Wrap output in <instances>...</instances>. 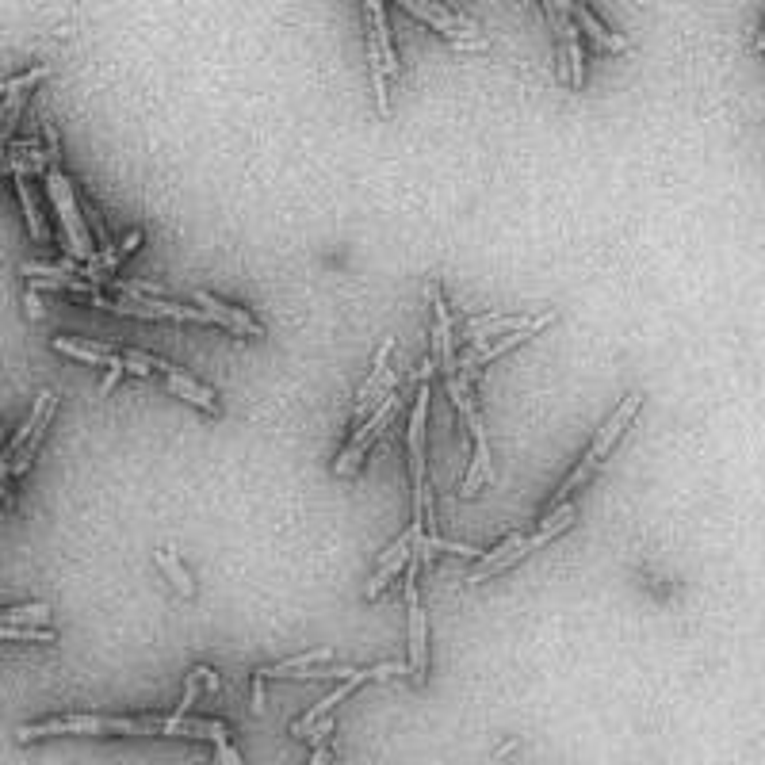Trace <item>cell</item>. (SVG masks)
Wrapping results in <instances>:
<instances>
[{
  "label": "cell",
  "instance_id": "obj_16",
  "mask_svg": "<svg viewBox=\"0 0 765 765\" xmlns=\"http://www.w3.org/2000/svg\"><path fill=\"white\" fill-rule=\"evenodd\" d=\"M597 467H601V463H597V459H593L590 452H586V456L578 459V467H574V471H570L567 479L559 482V490L551 494V502H547L544 517H555V513H563V509H567V505H570V494H574V490H578L582 482H590V479H593V471H597Z\"/></svg>",
  "mask_w": 765,
  "mask_h": 765
},
{
  "label": "cell",
  "instance_id": "obj_15",
  "mask_svg": "<svg viewBox=\"0 0 765 765\" xmlns=\"http://www.w3.org/2000/svg\"><path fill=\"white\" fill-rule=\"evenodd\" d=\"M54 349L73 356V360H85V364H104V368H127V360L108 345H92V341H77V337H54Z\"/></svg>",
  "mask_w": 765,
  "mask_h": 765
},
{
  "label": "cell",
  "instance_id": "obj_19",
  "mask_svg": "<svg viewBox=\"0 0 765 765\" xmlns=\"http://www.w3.org/2000/svg\"><path fill=\"white\" fill-rule=\"evenodd\" d=\"M153 559H157V567L165 570V578L173 582L180 597H196V582H192V574L184 570V563L176 559L173 551H161V547H157V551H153Z\"/></svg>",
  "mask_w": 765,
  "mask_h": 765
},
{
  "label": "cell",
  "instance_id": "obj_6",
  "mask_svg": "<svg viewBox=\"0 0 765 765\" xmlns=\"http://www.w3.org/2000/svg\"><path fill=\"white\" fill-rule=\"evenodd\" d=\"M394 352V341L387 337L379 352H375V364L368 379L360 383V394H356V410H352V429H360L368 417H372V406H379L387 394H394V383H398V375H387V360H391Z\"/></svg>",
  "mask_w": 765,
  "mask_h": 765
},
{
  "label": "cell",
  "instance_id": "obj_23",
  "mask_svg": "<svg viewBox=\"0 0 765 765\" xmlns=\"http://www.w3.org/2000/svg\"><path fill=\"white\" fill-rule=\"evenodd\" d=\"M425 547H429V551H452V555H467V559H482L479 547L456 544V540H444L440 532H425Z\"/></svg>",
  "mask_w": 765,
  "mask_h": 765
},
{
  "label": "cell",
  "instance_id": "obj_5",
  "mask_svg": "<svg viewBox=\"0 0 765 765\" xmlns=\"http://www.w3.org/2000/svg\"><path fill=\"white\" fill-rule=\"evenodd\" d=\"M402 12L406 16H414V20L429 23V27H437L440 35H448L456 46L463 50H482V39L475 35V27L467 23V16H452L444 4H429V0H402Z\"/></svg>",
  "mask_w": 765,
  "mask_h": 765
},
{
  "label": "cell",
  "instance_id": "obj_11",
  "mask_svg": "<svg viewBox=\"0 0 765 765\" xmlns=\"http://www.w3.org/2000/svg\"><path fill=\"white\" fill-rule=\"evenodd\" d=\"M532 326H536V318H525V314H517V318H471V322L459 326V341H467V345H490V341H502L509 333H521V329H532Z\"/></svg>",
  "mask_w": 765,
  "mask_h": 765
},
{
  "label": "cell",
  "instance_id": "obj_30",
  "mask_svg": "<svg viewBox=\"0 0 765 765\" xmlns=\"http://www.w3.org/2000/svg\"><path fill=\"white\" fill-rule=\"evenodd\" d=\"M27 310H31V314H35V318H39V314H43V306H39V299H35V291H27Z\"/></svg>",
  "mask_w": 765,
  "mask_h": 765
},
{
  "label": "cell",
  "instance_id": "obj_29",
  "mask_svg": "<svg viewBox=\"0 0 765 765\" xmlns=\"http://www.w3.org/2000/svg\"><path fill=\"white\" fill-rule=\"evenodd\" d=\"M192 674H196V678L203 681V685H207V689H222V681L215 678V674H211V670H207V666H196V670H192Z\"/></svg>",
  "mask_w": 765,
  "mask_h": 765
},
{
  "label": "cell",
  "instance_id": "obj_32",
  "mask_svg": "<svg viewBox=\"0 0 765 765\" xmlns=\"http://www.w3.org/2000/svg\"><path fill=\"white\" fill-rule=\"evenodd\" d=\"M4 119H8V100H0V127H4Z\"/></svg>",
  "mask_w": 765,
  "mask_h": 765
},
{
  "label": "cell",
  "instance_id": "obj_3",
  "mask_svg": "<svg viewBox=\"0 0 765 765\" xmlns=\"http://www.w3.org/2000/svg\"><path fill=\"white\" fill-rule=\"evenodd\" d=\"M425 414H429V383L417 387L410 414V475H414V521L429 528V475H425Z\"/></svg>",
  "mask_w": 765,
  "mask_h": 765
},
{
  "label": "cell",
  "instance_id": "obj_21",
  "mask_svg": "<svg viewBox=\"0 0 765 765\" xmlns=\"http://www.w3.org/2000/svg\"><path fill=\"white\" fill-rule=\"evenodd\" d=\"M16 192H20V203H23V215H27V226H31V238L35 241H46V222L39 215V207H35V196H31V180H16Z\"/></svg>",
  "mask_w": 765,
  "mask_h": 765
},
{
  "label": "cell",
  "instance_id": "obj_20",
  "mask_svg": "<svg viewBox=\"0 0 765 765\" xmlns=\"http://www.w3.org/2000/svg\"><path fill=\"white\" fill-rule=\"evenodd\" d=\"M486 479H490V444L475 448V459H471V467H467V479L459 482V498H471Z\"/></svg>",
  "mask_w": 765,
  "mask_h": 765
},
{
  "label": "cell",
  "instance_id": "obj_7",
  "mask_svg": "<svg viewBox=\"0 0 765 765\" xmlns=\"http://www.w3.org/2000/svg\"><path fill=\"white\" fill-rule=\"evenodd\" d=\"M555 322V314L547 310V314H540L536 318V326L532 329H521V333H509V337H502V341H490V345H467V352L459 356V372L463 375H479L482 364H490V360H498V356H505L509 349H517V345H525L528 337H536L540 329H547Z\"/></svg>",
  "mask_w": 765,
  "mask_h": 765
},
{
  "label": "cell",
  "instance_id": "obj_9",
  "mask_svg": "<svg viewBox=\"0 0 765 765\" xmlns=\"http://www.w3.org/2000/svg\"><path fill=\"white\" fill-rule=\"evenodd\" d=\"M639 406H643V394L639 391H632L616 410L609 414V421L593 433V440H590V456L597 459V463H605V456H609L612 448H616V440H620V433L632 425V417L639 414Z\"/></svg>",
  "mask_w": 765,
  "mask_h": 765
},
{
  "label": "cell",
  "instance_id": "obj_26",
  "mask_svg": "<svg viewBox=\"0 0 765 765\" xmlns=\"http://www.w3.org/2000/svg\"><path fill=\"white\" fill-rule=\"evenodd\" d=\"M43 138H46V157H50V169H62V142H58L54 123H43Z\"/></svg>",
  "mask_w": 765,
  "mask_h": 765
},
{
  "label": "cell",
  "instance_id": "obj_18",
  "mask_svg": "<svg viewBox=\"0 0 765 765\" xmlns=\"http://www.w3.org/2000/svg\"><path fill=\"white\" fill-rule=\"evenodd\" d=\"M570 12H574V27H582L601 50H612V54H624V50H628V43H624L620 35H612L609 27L593 16V8H586V4H570Z\"/></svg>",
  "mask_w": 765,
  "mask_h": 765
},
{
  "label": "cell",
  "instance_id": "obj_14",
  "mask_svg": "<svg viewBox=\"0 0 765 765\" xmlns=\"http://www.w3.org/2000/svg\"><path fill=\"white\" fill-rule=\"evenodd\" d=\"M165 387H169L176 398H184V402L199 406L203 414H211V417L222 414V406H219V398H215V391H211V387H203V383H199V379H192L188 372H180V368H173V372L165 375Z\"/></svg>",
  "mask_w": 765,
  "mask_h": 765
},
{
  "label": "cell",
  "instance_id": "obj_13",
  "mask_svg": "<svg viewBox=\"0 0 765 765\" xmlns=\"http://www.w3.org/2000/svg\"><path fill=\"white\" fill-rule=\"evenodd\" d=\"M364 20H368V39L375 43L379 58H383V69H387V81H398V54L391 46V27H387V4L383 0H368L364 4Z\"/></svg>",
  "mask_w": 765,
  "mask_h": 765
},
{
  "label": "cell",
  "instance_id": "obj_10",
  "mask_svg": "<svg viewBox=\"0 0 765 765\" xmlns=\"http://www.w3.org/2000/svg\"><path fill=\"white\" fill-rule=\"evenodd\" d=\"M192 303H199V310H207V314L215 318V326L230 329V333H238V337H261L264 333V326L253 318V314H245V310H238V306L222 303V299H215L211 291H192Z\"/></svg>",
  "mask_w": 765,
  "mask_h": 765
},
{
  "label": "cell",
  "instance_id": "obj_4",
  "mask_svg": "<svg viewBox=\"0 0 765 765\" xmlns=\"http://www.w3.org/2000/svg\"><path fill=\"white\" fill-rule=\"evenodd\" d=\"M394 410H398V391L387 394L379 406H375V414L360 425V429H352L349 437H345V452L337 456V463H333V475H341V479H349V475H356L360 471V463H364V456L372 452V444L379 440V433L387 429L394 421Z\"/></svg>",
  "mask_w": 765,
  "mask_h": 765
},
{
  "label": "cell",
  "instance_id": "obj_31",
  "mask_svg": "<svg viewBox=\"0 0 765 765\" xmlns=\"http://www.w3.org/2000/svg\"><path fill=\"white\" fill-rule=\"evenodd\" d=\"M754 50H762V54H765V31H758V35H754Z\"/></svg>",
  "mask_w": 765,
  "mask_h": 765
},
{
  "label": "cell",
  "instance_id": "obj_25",
  "mask_svg": "<svg viewBox=\"0 0 765 765\" xmlns=\"http://www.w3.org/2000/svg\"><path fill=\"white\" fill-rule=\"evenodd\" d=\"M215 765H245L241 754L234 750V743H230V731H226V727L215 735Z\"/></svg>",
  "mask_w": 765,
  "mask_h": 765
},
{
  "label": "cell",
  "instance_id": "obj_28",
  "mask_svg": "<svg viewBox=\"0 0 765 765\" xmlns=\"http://www.w3.org/2000/svg\"><path fill=\"white\" fill-rule=\"evenodd\" d=\"M329 762H333V746L322 743V746H314V754H310V762L306 765H329Z\"/></svg>",
  "mask_w": 765,
  "mask_h": 765
},
{
  "label": "cell",
  "instance_id": "obj_2",
  "mask_svg": "<svg viewBox=\"0 0 765 765\" xmlns=\"http://www.w3.org/2000/svg\"><path fill=\"white\" fill-rule=\"evenodd\" d=\"M398 674H410V662H379V666H360V670H356L349 681H341V685H337L333 693H326V697L318 700L314 708H306L303 716L291 723V735H295V739H306V735H310L318 723L326 720L329 712H333L341 700L349 697V693H356L364 681H387V678H398Z\"/></svg>",
  "mask_w": 765,
  "mask_h": 765
},
{
  "label": "cell",
  "instance_id": "obj_1",
  "mask_svg": "<svg viewBox=\"0 0 765 765\" xmlns=\"http://www.w3.org/2000/svg\"><path fill=\"white\" fill-rule=\"evenodd\" d=\"M46 192L54 199V211L62 219V230H66V249L77 257L81 264L96 261V249H92V230H88L85 215H81V199L73 196V184L62 169H50L46 173Z\"/></svg>",
  "mask_w": 765,
  "mask_h": 765
},
{
  "label": "cell",
  "instance_id": "obj_17",
  "mask_svg": "<svg viewBox=\"0 0 765 765\" xmlns=\"http://www.w3.org/2000/svg\"><path fill=\"white\" fill-rule=\"evenodd\" d=\"M329 658H333V647H318V651H303V655L295 658H284V662H272V666H261L253 681H268V678H291L295 670H306V666H329Z\"/></svg>",
  "mask_w": 765,
  "mask_h": 765
},
{
  "label": "cell",
  "instance_id": "obj_24",
  "mask_svg": "<svg viewBox=\"0 0 765 765\" xmlns=\"http://www.w3.org/2000/svg\"><path fill=\"white\" fill-rule=\"evenodd\" d=\"M0 639H35V643H54L58 632H54V628H8V624H0Z\"/></svg>",
  "mask_w": 765,
  "mask_h": 765
},
{
  "label": "cell",
  "instance_id": "obj_22",
  "mask_svg": "<svg viewBox=\"0 0 765 765\" xmlns=\"http://www.w3.org/2000/svg\"><path fill=\"white\" fill-rule=\"evenodd\" d=\"M43 77H50V69L46 66H35V69H27V73H20V77H12V81H4L0 85V96H27V88H35Z\"/></svg>",
  "mask_w": 765,
  "mask_h": 765
},
{
  "label": "cell",
  "instance_id": "obj_27",
  "mask_svg": "<svg viewBox=\"0 0 765 765\" xmlns=\"http://www.w3.org/2000/svg\"><path fill=\"white\" fill-rule=\"evenodd\" d=\"M199 685H203V681H199L196 674H188V685H184V700L176 704L173 716H188V712H192V700L199 697Z\"/></svg>",
  "mask_w": 765,
  "mask_h": 765
},
{
  "label": "cell",
  "instance_id": "obj_8",
  "mask_svg": "<svg viewBox=\"0 0 765 765\" xmlns=\"http://www.w3.org/2000/svg\"><path fill=\"white\" fill-rule=\"evenodd\" d=\"M547 12H551V27L559 31V39H563V62H567V81L570 88H582L586 85V62H582V43H578V27L570 20V4H544Z\"/></svg>",
  "mask_w": 765,
  "mask_h": 765
},
{
  "label": "cell",
  "instance_id": "obj_12",
  "mask_svg": "<svg viewBox=\"0 0 765 765\" xmlns=\"http://www.w3.org/2000/svg\"><path fill=\"white\" fill-rule=\"evenodd\" d=\"M406 609H410V678L421 685V681L429 678V616L421 609V597H410L406 601Z\"/></svg>",
  "mask_w": 765,
  "mask_h": 765
}]
</instances>
